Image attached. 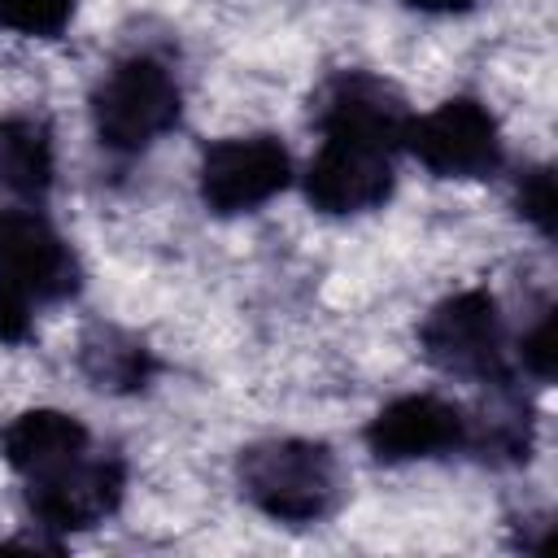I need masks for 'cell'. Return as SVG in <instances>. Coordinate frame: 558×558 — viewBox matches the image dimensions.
Segmentation results:
<instances>
[{
	"instance_id": "cell-1",
	"label": "cell",
	"mask_w": 558,
	"mask_h": 558,
	"mask_svg": "<svg viewBox=\"0 0 558 558\" xmlns=\"http://www.w3.org/2000/svg\"><path fill=\"white\" fill-rule=\"evenodd\" d=\"M240 493L275 523H318L340 501V462L323 440L270 436L235 458Z\"/></svg>"
},
{
	"instance_id": "cell-2",
	"label": "cell",
	"mask_w": 558,
	"mask_h": 558,
	"mask_svg": "<svg viewBox=\"0 0 558 558\" xmlns=\"http://www.w3.org/2000/svg\"><path fill=\"white\" fill-rule=\"evenodd\" d=\"M418 349L445 375H458L484 388L514 384L506 323H501L497 301L484 288H466L432 305L427 318L418 323Z\"/></svg>"
},
{
	"instance_id": "cell-3",
	"label": "cell",
	"mask_w": 558,
	"mask_h": 558,
	"mask_svg": "<svg viewBox=\"0 0 558 558\" xmlns=\"http://www.w3.org/2000/svg\"><path fill=\"white\" fill-rule=\"evenodd\" d=\"M183 113V92L174 74L148 57H122L92 92V131L109 153H144L157 144Z\"/></svg>"
},
{
	"instance_id": "cell-4",
	"label": "cell",
	"mask_w": 558,
	"mask_h": 558,
	"mask_svg": "<svg viewBox=\"0 0 558 558\" xmlns=\"http://www.w3.org/2000/svg\"><path fill=\"white\" fill-rule=\"evenodd\" d=\"M78 283L83 270L74 248L35 205L0 209V292L31 305H52L74 296Z\"/></svg>"
},
{
	"instance_id": "cell-5",
	"label": "cell",
	"mask_w": 558,
	"mask_h": 558,
	"mask_svg": "<svg viewBox=\"0 0 558 558\" xmlns=\"http://www.w3.org/2000/svg\"><path fill=\"white\" fill-rule=\"evenodd\" d=\"M292 183V157L275 135H227L201 153L196 192L209 214L235 218L275 201Z\"/></svg>"
},
{
	"instance_id": "cell-6",
	"label": "cell",
	"mask_w": 558,
	"mask_h": 558,
	"mask_svg": "<svg viewBox=\"0 0 558 558\" xmlns=\"http://www.w3.org/2000/svg\"><path fill=\"white\" fill-rule=\"evenodd\" d=\"M126 497V462L118 453H92L31 475L26 480V506L39 527L48 532H87L100 527Z\"/></svg>"
},
{
	"instance_id": "cell-7",
	"label": "cell",
	"mask_w": 558,
	"mask_h": 558,
	"mask_svg": "<svg viewBox=\"0 0 558 558\" xmlns=\"http://www.w3.org/2000/svg\"><path fill=\"white\" fill-rule=\"evenodd\" d=\"M405 148L440 179H488L501 170V126L475 96H449L414 118Z\"/></svg>"
},
{
	"instance_id": "cell-8",
	"label": "cell",
	"mask_w": 558,
	"mask_h": 558,
	"mask_svg": "<svg viewBox=\"0 0 558 558\" xmlns=\"http://www.w3.org/2000/svg\"><path fill=\"white\" fill-rule=\"evenodd\" d=\"M414 113L405 109V96L362 70H344L323 87L318 100V131L336 135V140H353L379 153H401L405 135H410Z\"/></svg>"
},
{
	"instance_id": "cell-9",
	"label": "cell",
	"mask_w": 558,
	"mask_h": 558,
	"mask_svg": "<svg viewBox=\"0 0 558 558\" xmlns=\"http://www.w3.org/2000/svg\"><path fill=\"white\" fill-rule=\"evenodd\" d=\"M362 436L375 462H423L466 445V410L436 392H405L375 410Z\"/></svg>"
},
{
	"instance_id": "cell-10",
	"label": "cell",
	"mask_w": 558,
	"mask_h": 558,
	"mask_svg": "<svg viewBox=\"0 0 558 558\" xmlns=\"http://www.w3.org/2000/svg\"><path fill=\"white\" fill-rule=\"evenodd\" d=\"M392 183H397L392 153L336 140V135H323L318 153L305 166V201L331 218L379 209L392 196Z\"/></svg>"
},
{
	"instance_id": "cell-11",
	"label": "cell",
	"mask_w": 558,
	"mask_h": 558,
	"mask_svg": "<svg viewBox=\"0 0 558 558\" xmlns=\"http://www.w3.org/2000/svg\"><path fill=\"white\" fill-rule=\"evenodd\" d=\"M83 449H92V432L70 410L39 405V410H22L17 418H9L0 427V453L26 480L78 458Z\"/></svg>"
},
{
	"instance_id": "cell-12",
	"label": "cell",
	"mask_w": 558,
	"mask_h": 558,
	"mask_svg": "<svg viewBox=\"0 0 558 558\" xmlns=\"http://www.w3.org/2000/svg\"><path fill=\"white\" fill-rule=\"evenodd\" d=\"M57 179V148L52 131L35 113L0 118V187L17 201L39 205Z\"/></svg>"
},
{
	"instance_id": "cell-13",
	"label": "cell",
	"mask_w": 558,
	"mask_h": 558,
	"mask_svg": "<svg viewBox=\"0 0 558 558\" xmlns=\"http://www.w3.org/2000/svg\"><path fill=\"white\" fill-rule=\"evenodd\" d=\"M78 371L87 375L92 388L126 397V392H144L153 384L157 357L140 336H131L122 327H92L78 344Z\"/></svg>"
},
{
	"instance_id": "cell-14",
	"label": "cell",
	"mask_w": 558,
	"mask_h": 558,
	"mask_svg": "<svg viewBox=\"0 0 558 558\" xmlns=\"http://www.w3.org/2000/svg\"><path fill=\"white\" fill-rule=\"evenodd\" d=\"M475 458L493 466H519L532 458V410L514 397V388H493V401L480 414H466V445Z\"/></svg>"
},
{
	"instance_id": "cell-15",
	"label": "cell",
	"mask_w": 558,
	"mask_h": 558,
	"mask_svg": "<svg viewBox=\"0 0 558 558\" xmlns=\"http://www.w3.org/2000/svg\"><path fill=\"white\" fill-rule=\"evenodd\" d=\"M74 0H0V26L26 39H52L70 26Z\"/></svg>"
},
{
	"instance_id": "cell-16",
	"label": "cell",
	"mask_w": 558,
	"mask_h": 558,
	"mask_svg": "<svg viewBox=\"0 0 558 558\" xmlns=\"http://www.w3.org/2000/svg\"><path fill=\"white\" fill-rule=\"evenodd\" d=\"M514 209L527 227H536L545 240L558 231V192H554V170L549 166H527L514 179Z\"/></svg>"
},
{
	"instance_id": "cell-17",
	"label": "cell",
	"mask_w": 558,
	"mask_h": 558,
	"mask_svg": "<svg viewBox=\"0 0 558 558\" xmlns=\"http://www.w3.org/2000/svg\"><path fill=\"white\" fill-rule=\"evenodd\" d=\"M514 362H519L536 384H549V379H554V310H549V305H545V310L536 314V323L519 336Z\"/></svg>"
},
{
	"instance_id": "cell-18",
	"label": "cell",
	"mask_w": 558,
	"mask_h": 558,
	"mask_svg": "<svg viewBox=\"0 0 558 558\" xmlns=\"http://www.w3.org/2000/svg\"><path fill=\"white\" fill-rule=\"evenodd\" d=\"M31 331H35V323H31V301L0 292V344H26Z\"/></svg>"
},
{
	"instance_id": "cell-19",
	"label": "cell",
	"mask_w": 558,
	"mask_h": 558,
	"mask_svg": "<svg viewBox=\"0 0 558 558\" xmlns=\"http://www.w3.org/2000/svg\"><path fill=\"white\" fill-rule=\"evenodd\" d=\"M414 13H432V17H453V13H471L475 0H401Z\"/></svg>"
}]
</instances>
